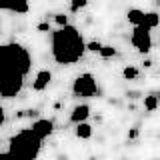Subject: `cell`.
Returning <instances> with one entry per match:
<instances>
[{"mask_svg": "<svg viewBox=\"0 0 160 160\" xmlns=\"http://www.w3.org/2000/svg\"><path fill=\"white\" fill-rule=\"evenodd\" d=\"M50 48H52V58L58 64H76L86 50V42L76 26L64 24L52 32Z\"/></svg>", "mask_w": 160, "mask_h": 160, "instance_id": "1", "label": "cell"}, {"mask_svg": "<svg viewBox=\"0 0 160 160\" xmlns=\"http://www.w3.org/2000/svg\"><path fill=\"white\" fill-rule=\"evenodd\" d=\"M30 66H32V58L22 44H0V72H18L26 76Z\"/></svg>", "mask_w": 160, "mask_h": 160, "instance_id": "2", "label": "cell"}, {"mask_svg": "<svg viewBox=\"0 0 160 160\" xmlns=\"http://www.w3.org/2000/svg\"><path fill=\"white\" fill-rule=\"evenodd\" d=\"M40 146H42V138L32 128H24L10 138L8 154L16 158H36L40 154Z\"/></svg>", "mask_w": 160, "mask_h": 160, "instance_id": "3", "label": "cell"}, {"mask_svg": "<svg viewBox=\"0 0 160 160\" xmlns=\"http://www.w3.org/2000/svg\"><path fill=\"white\" fill-rule=\"evenodd\" d=\"M24 86V76L18 72H0V96L14 98Z\"/></svg>", "mask_w": 160, "mask_h": 160, "instance_id": "4", "label": "cell"}, {"mask_svg": "<svg viewBox=\"0 0 160 160\" xmlns=\"http://www.w3.org/2000/svg\"><path fill=\"white\" fill-rule=\"evenodd\" d=\"M96 78L92 76L90 72H84L80 74V76H76V80H74L72 84V92L74 96H82V98H92L94 94H96Z\"/></svg>", "mask_w": 160, "mask_h": 160, "instance_id": "5", "label": "cell"}, {"mask_svg": "<svg viewBox=\"0 0 160 160\" xmlns=\"http://www.w3.org/2000/svg\"><path fill=\"white\" fill-rule=\"evenodd\" d=\"M130 42H132V46L136 48L138 52H142V54L150 52V48H152L150 28H146V26H134L132 36H130Z\"/></svg>", "mask_w": 160, "mask_h": 160, "instance_id": "6", "label": "cell"}, {"mask_svg": "<svg viewBox=\"0 0 160 160\" xmlns=\"http://www.w3.org/2000/svg\"><path fill=\"white\" fill-rule=\"evenodd\" d=\"M0 10L26 14L28 12V0H0Z\"/></svg>", "mask_w": 160, "mask_h": 160, "instance_id": "7", "label": "cell"}, {"mask_svg": "<svg viewBox=\"0 0 160 160\" xmlns=\"http://www.w3.org/2000/svg\"><path fill=\"white\" fill-rule=\"evenodd\" d=\"M30 128H32L34 132L44 140V138H48L50 134H52L54 122H52V120H48V118H38V120H34V122H32V126H30Z\"/></svg>", "mask_w": 160, "mask_h": 160, "instance_id": "8", "label": "cell"}, {"mask_svg": "<svg viewBox=\"0 0 160 160\" xmlns=\"http://www.w3.org/2000/svg\"><path fill=\"white\" fill-rule=\"evenodd\" d=\"M50 80H52L50 70H40V72L36 74V78H34V82H32V88L36 90V92H42L44 88H48Z\"/></svg>", "mask_w": 160, "mask_h": 160, "instance_id": "9", "label": "cell"}, {"mask_svg": "<svg viewBox=\"0 0 160 160\" xmlns=\"http://www.w3.org/2000/svg\"><path fill=\"white\" fill-rule=\"evenodd\" d=\"M88 116H90V106H88V104H78V106L72 110V114H70V122H72V124L84 122Z\"/></svg>", "mask_w": 160, "mask_h": 160, "instance_id": "10", "label": "cell"}, {"mask_svg": "<svg viewBox=\"0 0 160 160\" xmlns=\"http://www.w3.org/2000/svg\"><path fill=\"white\" fill-rule=\"evenodd\" d=\"M126 20L132 24V26H140L142 20H144V12H142V10H138V8H130L128 12H126Z\"/></svg>", "mask_w": 160, "mask_h": 160, "instance_id": "11", "label": "cell"}, {"mask_svg": "<svg viewBox=\"0 0 160 160\" xmlns=\"http://www.w3.org/2000/svg\"><path fill=\"white\" fill-rule=\"evenodd\" d=\"M160 24V14L158 12H144V20H142V24L140 26H146V28H156Z\"/></svg>", "mask_w": 160, "mask_h": 160, "instance_id": "12", "label": "cell"}, {"mask_svg": "<svg viewBox=\"0 0 160 160\" xmlns=\"http://www.w3.org/2000/svg\"><path fill=\"white\" fill-rule=\"evenodd\" d=\"M76 136H78V138H82V140H88L90 136H92V126H90L86 120L76 124Z\"/></svg>", "mask_w": 160, "mask_h": 160, "instance_id": "13", "label": "cell"}, {"mask_svg": "<svg viewBox=\"0 0 160 160\" xmlns=\"http://www.w3.org/2000/svg\"><path fill=\"white\" fill-rule=\"evenodd\" d=\"M158 96L156 94H148V96H144V108L148 110V112H154V110L158 108Z\"/></svg>", "mask_w": 160, "mask_h": 160, "instance_id": "14", "label": "cell"}, {"mask_svg": "<svg viewBox=\"0 0 160 160\" xmlns=\"http://www.w3.org/2000/svg\"><path fill=\"white\" fill-rule=\"evenodd\" d=\"M138 74H140V70L136 66H126L122 70V76L126 78V80H134V78H138Z\"/></svg>", "mask_w": 160, "mask_h": 160, "instance_id": "15", "label": "cell"}, {"mask_svg": "<svg viewBox=\"0 0 160 160\" xmlns=\"http://www.w3.org/2000/svg\"><path fill=\"white\" fill-rule=\"evenodd\" d=\"M98 54H100L102 58H112L114 54H116V48L108 46V44H102V46H100V50H98Z\"/></svg>", "mask_w": 160, "mask_h": 160, "instance_id": "16", "label": "cell"}, {"mask_svg": "<svg viewBox=\"0 0 160 160\" xmlns=\"http://www.w3.org/2000/svg\"><path fill=\"white\" fill-rule=\"evenodd\" d=\"M90 0H70V10L72 12H78V10H82Z\"/></svg>", "mask_w": 160, "mask_h": 160, "instance_id": "17", "label": "cell"}, {"mask_svg": "<svg viewBox=\"0 0 160 160\" xmlns=\"http://www.w3.org/2000/svg\"><path fill=\"white\" fill-rule=\"evenodd\" d=\"M100 46H102V42H98V40H92V42L86 44V50H90V52H98Z\"/></svg>", "mask_w": 160, "mask_h": 160, "instance_id": "18", "label": "cell"}, {"mask_svg": "<svg viewBox=\"0 0 160 160\" xmlns=\"http://www.w3.org/2000/svg\"><path fill=\"white\" fill-rule=\"evenodd\" d=\"M54 22H56L58 26H64V24H68V16L66 14H56V16H54Z\"/></svg>", "mask_w": 160, "mask_h": 160, "instance_id": "19", "label": "cell"}, {"mask_svg": "<svg viewBox=\"0 0 160 160\" xmlns=\"http://www.w3.org/2000/svg\"><path fill=\"white\" fill-rule=\"evenodd\" d=\"M136 136H138V128H132L128 132V138H136Z\"/></svg>", "mask_w": 160, "mask_h": 160, "instance_id": "20", "label": "cell"}, {"mask_svg": "<svg viewBox=\"0 0 160 160\" xmlns=\"http://www.w3.org/2000/svg\"><path fill=\"white\" fill-rule=\"evenodd\" d=\"M4 118H6V114H4V108L0 106V126L4 124Z\"/></svg>", "mask_w": 160, "mask_h": 160, "instance_id": "21", "label": "cell"}, {"mask_svg": "<svg viewBox=\"0 0 160 160\" xmlns=\"http://www.w3.org/2000/svg\"><path fill=\"white\" fill-rule=\"evenodd\" d=\"M156 96H158V102H160V90H158V92H156Z\"/></svg>", "mask_w": 160, "mask_h": 160, "instance_id": "22", "label": "cell"}]
</instances>
